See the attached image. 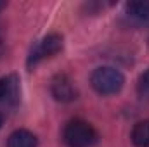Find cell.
I'll return each mask as SVG.
<instances>
[{
	"mask_svg": "<svg viewBox=\"0 0 149 147\" xmlns=\"http://www.w3.org/2000/svg\"><path fill=\"white\" fill-rule=\"evenodd\" d=\"M63 139L70 147H92L97 142L99 135L90 123L83 119H73L64 126Z\"/></svg>",
	"mask_w": 149,
	"mask_h": 147,
	"instance_id": "obj_1",
	"label": "cell"
},
{
	"mask_svg": "<svg viewBox=\"0 0 149 147\" xmlns=\"http://www.w3.org/2000/svg\"><path fill=\"white\" fill-rule=\"evenodd\" d=\"M90 83L94 87V90L101 95H113L118 94L125 83L123 74L118 69L104 66V68H97L92 76H90Z\"/></svg>",
	"mask_w": 149,
	"mask_h": 147,
	"instance_id": "obj_2",
	"label": "cell"
},
{
	"mask_svg": "<svg viewBox=\"0 0 149 147\" xmlns=\"http://www.w3.org/2000/svg\"><path fill=\"white\" fill-rule=\"evenodd\" d=\"M61 50H63V37L57 35V33L47 35L31 50V55L28 59V66H35L38 61H42L45 57H50V55H54V54H57Z\"/></svg>",
	"mask_w": 149,
	"mask_h": 147,
	"instance_id": "obj_3",
	"label": "cell"
},
{
	"mask_svg": "<svg viewBox=\"0 0 149 147\" xmlns=\"http://www.w3.org/2000/svg\"><path fill=\"white\" fill-rule=\"evenodd\" d=\"M52 95L56 97V101L61 102H71L76 99V88L73 87V81L66 76V74H57L52 80L50 85Z\"/></svg>",
	"mask_w": 149,
	"mask_h": 147,
	"instance_id": "obj_4",
	"label": "cell"
},
{
	"mask_svg": "<svg viewBox=\"0 0 149 147\" xmlns=\"http://www.w3.org/2000/svg\"><path fill=\"white\" fill-rule=\"evenodd\" d=\"M2 83V97L0 101L5 104H16L19 101V78L16 74H9L0 78Z\"/></svg>",
	"mask_w": 149,
	"mask_h": 147,
	"instance_id": "obj_5",
	"label": "cell"
},
{
	"mask_svg": "<svg viewBox=\"0 0 149 147\" xmlns=\"http://www.w3.org/2000/svg\"><path fill=\"white\" fill-rule=\"evenodd\" d=\"M9 147H37V137L28 130H16L9 137Z\"/></svg>",
	"mask_w": 149,
	"mask_h": 147,
	"instance_id": "obj_6",
	"label": "cell"
},
{
	"mask_svg": "<svg viewBox=\"0 0 149 147\" xmlns=\"http://www.w3.org/2000/svg\"><path fill=\"white\" fill-rule=\"evenodd\" d=\"M127 12L135 21L149 24V2H130L127 3Z\"/></svg>",
	"mask_w": 149,
	"mask_h": 147,
	"instance_id": "obj_7",
	"label": "cell"
},
{
	"mask_svg": "<svg viewBox=\"0 0 149 147\" xmlns=\"http://www.w3.org/2000/svg\"><path fill=\"white\" fill-rule=\"evenodd\" d=\"M132 142L137 147H149V119L139 121L132 130Z\"/></svg>",
	"mask_w": 149,
	"mask_h": 147,
	"instance_id": "obj_8",
	"label": "cell"
},
{
	"mask_svg": "<svg viewBox=\"0 0 149 147\" xmlns=\"http://www.w3.org/2000/svg\"><path fill=\"white\" fill-rule=\"evenodd\" d=\"M137 92L142 99H149V69L141 74V78L137 81Z\"/></svg>",
	"mask_w": 149,
	"mask_h": 147,
	"instance_id": "obj_9",
	"label": "cell"
},
{
	"mask_svg": "<svg viewBox=\"0 0 149 147\" xmlns=\"http://www.w3.org/2000/svg\"><path fill=\"white\" fill-rule=\"evenodd\" d=\"M3 7H5V2H2V0H0V10H2Z\"/></svg>",
	"mask_w": 149,
	"mask_h": 147,
	"instance_id": "obj_10",
	"label": "cell"
},
{
	"mask_svg": "<svg viewBox=\"0 0 149 147\" xmlns=\"http://www.w3.org/2000/svg\"><path fill=\"white\" fill-rule=\"evenodd\" d=\"M2 123H3V116L0 114V128H2Z\"/></svg>",
	"mask_w": 149,
	"mask_h": 147,
	"instance_id": "obj_11",
	"label": "cell"
},
{
	"mask_svg": "<svg viewBox=\"0 0 149 147\" xmlns=\"http://www.w3.org/2000/svg\"><path fill=\"white\" fill-rule=\"evenodd\" d=\"M0 97H2V83H0Z\"/></svg>",
	"mask_w": 149,
	"mask_h": 147,
	"instance_id": "obj_12",
	"label": "cell"
}]
</instances>
